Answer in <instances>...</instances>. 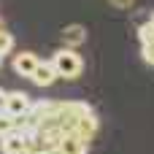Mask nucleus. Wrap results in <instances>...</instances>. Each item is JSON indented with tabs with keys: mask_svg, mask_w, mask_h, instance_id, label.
Instances as JSON below:
<instances>
[{
	"mask_svg": "<svg viewBox=\"0 0 154 154\" xmlns=\"http://www.w3.org/2000/svg\"><path fill=\"white\" fill-rule=\"evenodd\" d=\"M51 65H54L57 76H62V79H79L81 70H84V60H81L79 51H73V49H60V51L51 57Z\"/></svg>",
	"mask_w": 154,
	"mask_h": 154,
	"instance_id": "nucleus-1",
	"label": "nucleus"
},
{
	"mask_svg": "<svg viewBox=\"0 0 154 154\" xmlns=\"http://www.w3.org/2000/svg\"><path fill=\"white\" fill-rule=\"evenodd\" d=\"M30 108H32V100H30L27 92H8V100H5V114L8 116H14L19 122L30 114Z\"/></svg>",
	"mask_w": 154,
	"mask_h": 154,
	"instance_id": "nucleus-2",
	"label": "nucleus"
},
{
	"mask_svg": "<svg viewBox=\"0 0 154 154\" xmlns=\"http://www.w3.org/2000/svg\"><path fill=\"white\" fill-rule=\"evenodd\" d=\"M24 152H27V138L19 127L14 133H8L5 138H0V154H24Z\"/></svg>",
	"mask_w": 154,
	"mask_h": 154,
	"instance_id": "nucleus-3",
	"label": "nucleus"
},
{
	"mask_svg": "<svg viewBox=\"0 0 154 154\" xmlns=\"http://www.w3.org/2000/svg\"><path fill=\"white\" fill-rule=\"evenodd\" d=\"M38 62H41V60H38L32 51H19V54L14 57V70H16L19 76H24V79H32Z\"/></svg>",
	"mask_w": 154,
	"mask_h": 154,
	"instance_id": "nucleus-4",
	"label": "nucleus"
},
{
	"mask_svg": "<svg viewBox=\"0 0 154 154\" xmlns=\"http://www.w3.org/2000/svg\"><path fill=\"white\" fill-rule=\"evenodd\" d=\"M32 81H35L38 87H49V84L57 81V70H54L51 60H41V62H38V68H35V73H32Z\"/></svg>",
	"mask_w": 154,
	"mask_h": 154,
	"instance_id": "nucleus-5",
	"label": "nucleus"
},
{
	"mask_svg": "<svg viewBox=\"0 0 154 154\" xmlns=\"http://www.w3.org/2000/svg\"><path fill=\"white\" fill-rule=\"evenodd\" d=\"M54 149H57L60 154H87L89 143H84V141H81V138H76V135H65Z\"/></svg>",
	"mask_w": 154,
	"mask_h": 154,
	"instance_id": "nucleus-6",
	"label": "nucleus"
},
{
	"mask_svg": "<svg viewBox=\"0 0 154 154\" xmlns=\"http://www.w3.org/2000/svg\"><path fill=\"white\" fill-rule=\"evenodd\" d=\"M87 38V30L81 24H68L62 30V41H65V49H73V46H81Z\"/></svg>",
	"mask_w": 154,
	"mask_h": 154,
	"instance_id": "nucleus-7",
	"label": "nucleus"
},
{
	"mask_svg": "<svg viewBox=\"0 0 154 154\" xmlns=\"http://www.w3.org/2000/svg\"><path fill=\"white\" fill-rule=\"evenodd\" d=\"M138 38H141V49L143 46H154V19L138 27Z\"/></svg>",
	"mask_w": 154,
	"mask_h": 154,
	"instance_id": "nucleus-8",
	"label": "nucleus"
},
{
	"mask_svg": "<svg viewBox=\"0 0 154 154\" xmlns=\"http://www.w3.org/2000/svg\"><path fill=\"white\" fill-rule=\"evenodd\" d=\"M19 127V122L14 119V116H8L5 111H0V138H5L8 133H14Z\"/></svg>",
	"mask_w": 154,
	"mask_h": 154,
	"instance_id": "nucleus-9",
	"label": "nucleus"
},
{
	"mask_svg": "<svg viewBox=\"0 0 154 154\" xmlns=\"http://www.w3.org/2000/svg\"><path fill=\"white\" fill-rule=\"evenodd\" d=\"M11 49H14V35H11L8 30H0V60H3Z\"/></svg>",
	"mask_w": 154,
	"mask_h": 154,
	"instance_id": "nucleus-10",
	"label": "nucleus"
},
{
	"mask_svg": "<svg viewBox=\"0 0 154 154\" xmlns=\"http://www.w3.org/2000/svg\"><path fill=\"white\" fill-rule=\"evenodd\" d=\"M141 54H143V60L154 68V46H143V49H141Z\"/></svg>",
	"mask_w": 154,
	"mask_h": 154,
	"instance_id": "nucleus-11",
	"label": "nucleus"
},
{
	"mask_svg": "<svg viewBox=\"0 0 154 154\" xmlns=\"http://www.w3.org/2000/svg\"><path fill=\"white\" fill-rule=\"evenodd\" d=\"M111 3H114L116 8H130V5H133L135 0H111Z\"/></svg>",
	"mask_w": 154,
	"mask_h": 154,
	"instance_id": "nucleus-12",
	"label": "nucleus"
},
{
	"mask_svg": "<svg viewBox=\"0 0 154 154\" xmlns=\"http://www.w3.org/2000/svg\"><path fill=\"white\" fill-rule=\"evenodd\" d=\"M24 154H49V152H46V149H38V146H27Z\"/></svg>",
	"mask_w": 154,
	"mask_h": 154,
	"instance_id": "nucleus-13",
	"label": "nucleus"
},
{
	"mask_svg": "<svg viewBox=\"0 0 154 154\" xmlns=\"http://www.w3.org/2000/svg\"><path fill=\"white\" fill-rule=\"evenodd\" d=\"M5 100H8V92L0 89V111H5Z\"/></svg>",
	"mask_w": 154,
	"mask_h": 154,
	"instance_id": "nucleus-14",
	"label": "nucleus"
},
{
	"mask_svg": "<svg viewBox=\"0 0 154 154\" xmlns=\"http://www.w3.org/2000/svg\"><path fill=\"white\" fill-rule=\"evenodd\" d=\"M49 154H60V152H57V149H51V152H49Z\"/></svg>",
	"mask_w": 154,
	"mask_h": 154,
	"instance_id": "nucleus-15",
	"label": "nucleus"
},
{
	"mask_svg": "<svg viewBox=\"0 0 154 154\" xmlns=\"http://www.w3.org/2000/svg\"><path fill=\"white\" fill-rule=\"evenodd\" d=\"M0 30H5V27H3V22H0Z\"/></svg>",
	"mask_w": 154,
	"mask_h": 154,
	"instance_id": "nucleus-16",
	"label": "nucleus"
}]
</instances>
